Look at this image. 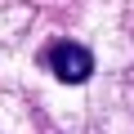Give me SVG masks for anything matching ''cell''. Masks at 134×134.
I'll use <instances>...</instances> for the list:
<instances>
[{
  "label": "cell",
  "instance_id": "cell-1",
  "mask_svg": "<svg viewBox=\"0 0 134 134\" xmlns=\"http://www.w3.org/2000/svg\"><path fill=\"white\" fill-rule=\"evenodd\" d=\"M40 63L49 67L63 85H85V81L94 76V54H90L85 45H76V40H54V45L40 54Z\"/></svg>",
  "mask_w": 134,
  "mask_h": 134
}]
</instances>
